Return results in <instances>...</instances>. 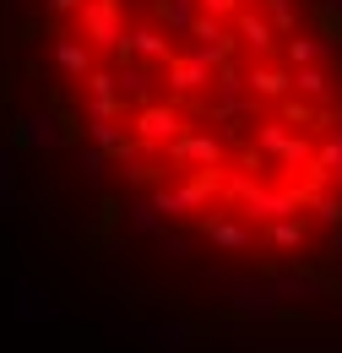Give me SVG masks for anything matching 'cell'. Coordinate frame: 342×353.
Masks as SVG:
<instances>
[{
    "instance_id": "cell-6",
    "label": "cell",
    "mask_w": 342,
    "mask_h": 353,
    "mask_svg": "<svg viewBox=\"0 0 342 353\" xmlns=\"http://www.w3.org/2000/svg\"><path fill=\"white\" fill-rule=\"evenodd\" d=\"M272 33H277V28H272L266 17H245V44H250V49H266V44H272Z\"/></svg>"
},
{
    "instance_id": "cell-8",
    "label": "cell",
    "mask_w": 342,
    "mask_h": 353,
    "mask_svg": "<svg viewBox=\"0 0 342 353\" xmlns=\"http://www.w3.org/2000/svg\"><path fill=\"white\" fill-rule=\"evenodd\" d=\"M207 234H212V245H245V228H234V223H212Z\"/></svg>"
},
{
    "instance_id": "cell-4",
    "label": "cell",
    "mask_w": 342,
    "mask_h": 353,
    "mask_svg": "<svg viewBox=\"0 0 342 353\" xmlns=\"http://www.w3.org/2000/svg\"><path fill=\"white\" fill-rule=\"evenodd\" d=\"M332 54V44H321V39H294L288 44V60L294 65H315V60H326Z\"/></svg>"
},
{
    "instance_id": "cell-5",
    "label": "cell",
    "mask_w": 342,
    "mask_h": 353,
    "mask_svg": "<svg viewBox=\"0 0 342 353\" xmlns=\"http://www.w3.org/2000/svg\"><path fill=\"white\" fill-rule=\"evenodd\" d=\"M163 22H169L174 33H185V28L196 22V6H190V0H163Z\"/></svg>"
},
{
    "instance_id": "cell-3",
    "label": "cell",
    "mask_w": 342,
    "mask_h": 353,
    "mask_svg": "<svg viewBox=\"0 0 342 353\" xmlns=\"http://www.w3.org/2000/svg\"><path fill=\"white\" fill-rule=\"evenodd\" d=\"M54 60H60L71 77H87V71H92V60H87V49L77 44V39H54Z\"/></svg>"
},
{
    "instance_id": "cell-11",
    "label": "cell",
    "mask_w": 342,
    "mask_h": 353,
    "mask_svg": "<svg viewBox=\"0 0 342 353\" xmlns=\"http://www.w3.org/2000/svg\"><path fill=\"white\" fill-rule=\"evenodd\" d=\"M49 11H82V0H43Z\"/></svg>"
},
{
    "instance_id": "cell-10",
    "label": "cell",
    "mask_w": 342,
    "mask_h": 353,
    "mask_svg": "<svg viewBox=\"0 0 342 353\" xmlns=\"http://www.w3.org/2000/svg\"><path fill=\"white\" fill-rule=\"evenodd\" d=\"M82 163H87V174L98 179V174H103V163H109V158H103L98 147H82Z\"/></svg>"
},
{
    "instance_id": "cell-2",
    "label": "cell",
    "mask_w": 342,
    "mask_h": 353,
    "mask_svg": "<svg viewBox=\"0 0 342 353\" xmlns=\"http://www.w3.org/2000/svg\"><path fill=\"white\" fill-rule=\"evenodd\" d=\"M294 88L304 92V98H315V103H326V98H332V77H326V71H321V65H299V71H294Z\"/></svg>"
},
{
    "instance_id": "cell-7",
    "label": "cell",
    "mask_w": 342,
    "mask_h": 353,
    "mask_svg": "<svg viewBox=\"0 0 342 353\" xmlns=\"http://www.w3.org/2000/svg\"><path fill=\"white\" fill-rule=\"evenodd\" d=\"M11 174H17V158L0 152V207H11Z\"/></svg>"
},
{
    "instance_id": "cell-9",
    "label": "cell",
    "mask_w": 342,
    "mask_h": 353,
    "mask_svg": "<svg viewBox=\"0 0 342 353\" xmlns=\"http://www.w3.org/2000/svg\"><path fill=\"white\" fill-rule=\"evenodd\" d=\"M272 28H294V0H272Z\"/></svg>"
},
{
    "instance_id": "cell-12",
    "label": "cell",
    "mask_w": 342,
    "mask_h": 353,
    "mask_svg": "<svg viewBox=\"0 0 342 353\" xmlns=\"http://www.w3.org/2000/svg\"><path fill=\"white\" fill-rule=\"evenodd\" d=\"M332 250H337V261H342V228H337V239H332Z\"/></svg>"
},
{
    "instance_id": "cell-1",
    "label": "cell",
    "mask_w": 342,
    "mask_h": 353,
    "mask_svg": "<svg viewBox=\"0 0 342 353\" xmlns=\"http://www.w3.org/2000/svg\"><path fill=\"white\" fill-rule=\"evenodd\" d=\"M17 136H22V147H60V141H66L60 120H54L49 109H28L22 125H17Z\"/></svg>"
}]
</instances>
